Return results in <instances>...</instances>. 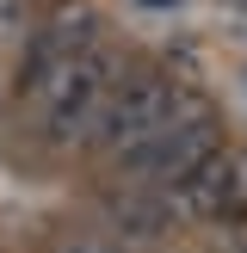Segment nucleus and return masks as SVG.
I'll return each mask as SVG.
<instances>
[{
	"label": "nucleus",
	"instance_id": "1",
	"mask_svg": "<svg viewBox=\"0 0 247 253\" xmlns=\"http://www.w3.org/2000/svg\"><path fill=\"white\" fill-rule=\"evenodd\" d=\"M210 155H222V118L198 93H179L173 118L161 124L148 142H136L130 155H118L111 173H118L124 185H155V192H167V185L192 179Z\"/></svg>",
	"mask_w": 247,
	"mask_h": 253
},
{
	"label": "nucleus",
	"instance_id": "2",
	"mask_svg": "<svg viewBox=\"0 0 247 253\" xmlns=\"http://www.w3.org/2000/svg\"><path fill=\"white\" fill-rule=\"evenodd\" d=\"M118 81H124V62H118V49L105 37L93 49H81L68 62V74L56 81V93L37 105L49 148H86V136H93V124H99V111H105V99H111Z\"/></svg>",
	"mask_w": 247,
	"mask_h": 253
},
{
	"label": "nucleus",
	"instance_id": "3",
	"mask_svg": "<svg viewBox=\"0 0 247 253\" xmlns=\"http://www.w3.org/2000/svg\"><path fill=\"white\" fill-rule=\"evenodd\" d=\"M99 37H105V19H99L86 0H56V6L31 25V37H25V49H19V74H12L19 93L31 99V105H43V99L56 93V81L68 74V62L81 56V49H93Z\"/></svg>",
	"mask_w": 247,
	"mask_h": 253
},
{
	"label": "nucleus",
	"instance_id": "4",
	"mask_svg": "<svg viewBox=\"0 0 247 253\" xmlns=\"http://www.w3.org/2000/svg\"><path fill=\"white\" fill-rule=\"evenodd\" d=\"M173 105H179V81H173V74H161V68H136V74H124V81L111 86V99H105V111H99V124H93V136H86V148L111 167V161L130 155L136 142H148V136L173 118Z\"/></svg>",
	"mask_w": 247,
	"mask_h": 253
},
{
	"label": "nucleus",
	"instance_id": "5",
	"mask_svg": "<svg viewBox=\"0 0 247 253\" xmlns=\"http://www.w3.org/2000/svg\"><path fill=\"white\" fill-rule=\"evenodd\" d=\"M167 210L173 222H216V216H235V210H247V155H210L204 167L192 173V179L167 185Z\"/></svg>",
	"mask_w": 247,
	"mask_h": 253
},
{
	"label": "nucleus",
	"instance_id": "6",
	"mask_svg": "<svg viewBox=\"0 0 247 253\" xmlns=\"http://www.w3.org/2000/svg\"><path fill=\"white\" fill-rule=\"evenodd\" d=\"M99 229H105L111 241H124V247H155V241H167L179 222H173L167 198H161L155 185H111V192L99 198Z\"/></svg>",
	"mask_w": 247,
	"mask_h": 253
},
{
	"label": "nucleus",
	"instance_id": "7",
	"mask_svg": "<svg viewBox=\"0 0 247 253\" xmlns=\"http://www.w3.org/2000/svg\"><path fill=\"white\" fill-rule=\"evenodd\" d=\"M56 253H124V241H111L105 229H74L56 241Z\"/></svg>",
	"mask_w": 247,
	"mask_h": 253
},
{
	"label": "nucleus",
	"instance_id": "8",
	"mask_svg": "<svg viewBox=\"0 0 247 253\" xmlns=\"http://www.w3.org/2000/svg\"><path fill=\"white\" fill-rule=\"evenodd\" d=\"M25 25H31V0H0V49L19 43V37H31Z\"/></svg>",
	"mask_w": 247,
	"mask_h": 253
},
{
	"label": "nucleus",
	"instance_id": "9",
	"mask_svg": "<svg viewBox=\"0 0 247 253\" xmlns=\"http://www.w3.org/2000/svg\"><path fill=\"white\" fill-rule=\"evenodd\" d=\"M142 6H173V0H142Z\"/></svg>",
	"mask_w": 247,
	"mask_h": 253
},
{
	"label": "nucleus",
	"instance_id": "10",
	"mask_svg": "<svg viewBox=\"0 0 247 253\" xmlns=\"http://www.w3.org/2000/svg\"><path fill=\"white\" fill-rule=\"evenodd\" d=\"M235 6H247V0H235Z\"/></svg>",
	"mask_w": 247,
	"mask_h": 253
}]
</instances>
